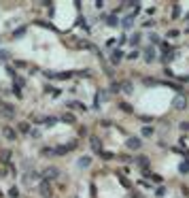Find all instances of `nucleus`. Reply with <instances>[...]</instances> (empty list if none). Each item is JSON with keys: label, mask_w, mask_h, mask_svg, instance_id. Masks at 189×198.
Masks as SVG:
<instances>
[{"label": "nucleus", "mask_w": 189, "mask_h": 198, "mask_svg": "<svg viewBox=\"0 0 189 198\" xmlns=\"http://www.w3.org/2000/svg\"><path fill=\"white\" fill-rule=\"evenodd\" d=\"M0 113H2V117H7V119H13L15 117V109L11 105H7L4 100H0Z\"/></svg>", "instance_id": "nucleus-1"}, {"label": "nucleus", "mask_w": 189, "mask_h": 198, "mask_svg": "<svg viewBox=\"0 0 189 198\" xmlns=\"http://www.w3.org/2000/svg\"><path fill=\"white\" fill-rule=\"evenodd\" d=\"M125 147H128V149H132V151H134V149H140V147H142V141L130 136V139L125 141Z\"/></svg>", "instance_id": "nucleus-2"}, {"label": "nucleus", "mask_w": 189, "mask_h": 198, "mask_svg": "<svg viewBox=\"0 0 189 198\" xmlns=\"http://www.w3.org/2000/svg\"><path fill=\"white\" fill-rule=\"evenodd\" d=\"M155 58H157V49H155L153 45H149L144 49V60H147V62H153Z\"/></svg>", "instance_id": "nucleus-3"}, {"label": "nucleus", "mask_w": 189, "mask_h": 198, "mask_svg": "<svg viewBox=\"0 0 189 198\" xmlns=\"http://www.w3.org/2000/svg\"><path fill=\"white\" fill-rule=\"evenodd\" d=\"M89 143H92V149H94V153H98V156H100V153H102V143H100V139H98V136H92V139H89Z\"/></svg>", "instance_id": "nucleus-4"}, {"label": "nucleus", "mask_w": 189, "mask_h": 198, "mask_svg": "<svg viewBox=\"0 0 189 198\" xmlns=\"http://www.w3.org/2000/svg\"><path fill=\"white\" fill-rule=\"evenodd\" d=\"M172 106H174V109H178V111H183V109L187 106V100H185L183 96H177V98H174V102H172Z\"/></svg>", "instance_id": "nucleus-5"}, {"label": "nucleus", "mask_w": 189, "mask_h": 198, "mask_svg": "<svg viewBox=\"0 0 189 198\" xmlns=\"http://www.w3.org/2000/svg\"><path fill=\"white\" fill-rule=\"evenodd\" d=\"M2 132H4V136H7L9 141H15V139H17V130L9 128V126H4V128H2Z\"/></svg>", "instance_id": "nucleus-6"}, {"label": "nucleus", "mask_w": 189, "mask_h": 198, "mask_svg": "<svg viewBox=\"0 0 189 198\" xmlns=\"http://www.w3.org/2000/svg\"><path fill=\"white\" fill-rule=\"evenodd\" d=\"M123 58V51L121 49H113V53H111V62L113 64H119V60Z\"/></svg>", "instance_id": "nucleus-7"}, {"label": "nucleus", "mask_w": 189, "mask_h": 198, "mask_svg": "<svg viewBox=\"0 0 189 198\" xmlns=\"http://www.w3.org/2000/svg\"><path fill=\"white\" fill-rule=\"evenodd\" d=\"M89 164H92V158H89V156H83V158H79L77 166H79V168H89Z\"/></svg>", "instance_id": "nucleus-8"}, {"label": "nucleus", "mask_w": 189, "mask_h": 198, "mask_svg": "<svg viewBox=\"0 0 189 198\" xmlns=\"http://www.w3.org/2000/svg\"><path fill=\"white\" fill-rule=\"evenodd\" d=\"M58 175H59V171H58V168H55V166H49L47 171H45V177H47L49 181H51V179H55V177H58Z\"/></svg>", "instance_id": "nucleus-9"}, {"label": "nucleus", "mask_w": 189, "mask_h": 198, "mask_svg": "<svg viewBox=\"0 0 189 198\" xmlns=\"http://www.w3.org/2000/svg\"><path fill=\"white\" fill-rule=\"evenodd\" d=\"M134 19H136V15H134V13H130V15L123 19V28H132V26H134Z\"/></svg>", "instance_id": "nucleus-10"}, {"label": "nucleus", "mask_w": 189, "mask_h": 198, "mask_svg": "<svg viewBox=\"0 0 189 198\" xmlns=\"http://www.w3.org/2000/svg\"><path fill=\"white\" fill-rule=\"evenodd\" d=\"M59 119H62V121H66V124H74V115H72V113H64Z\"/></svg>", "instance_id": "nucleus-11"}, {"label": "nucleus", "mask_w": 189, "mask_h": 198, "mask_svg": "<svg viewBox=\"0 0 189 198\" xmlns=\"http://www.w3.org/2000/svg\"><path fill=\"white\" fill-rule=\"evenodd\" d=\"M26 34V28L21 26V28H17V30H13V38H21V36Z\"/></svg>", "instance_id": "nucleus-12"}, {"label": "nucleus", "mask_w": 189, "mask_h": 198, "mask_svg": "<svg viewBox=\"0 0 189 198\" xmlns=\"http://www.w3.org/2000/svg\"><path fill=\"white\" fill-rule=\"evenodd\" d=\"M140 38H142V34H140V32H136V34L130 36V43H132V45H138V43H140Z\"/></svg>", "instance_id": "nucleus-13"}, {"label": "nucleus", "mask_w": 189, "mask_h": 198, "mask_svg": "<svg viewBox=\"0 0 189 198\" xmlns=\"http://www.w3.org/2000/svg\"><path fill=\"white\" fill-rule=\"evenodd\" d=\"M153 134H155L153 128H149V126H147V128H142V136H147V139H149V136H153Z\"/></svg>", "instance_id": "nucleus-14"}, {"label": "nucleus", "mask_w": 189, "mask_h": 198, "mask_svg": "<svg viewBox=\"0 0 189 198\" xmlns=\"http://www.w3.org/2000/svg\"><path fill=\"white\" fill-rule=\"evenodd\" d=\"M121 90L125 94H132V83L130 81H123V85H121Z\"/></svg>", "instance_id": "nucleus-15"}, {"label": "nucleus", "mask_w": 189, "mask_h": 198, "mask_svg": "<svg viewBox=\"0 0 189 198\" xmlns=\"http://www.w3.org/2000/svg\"><path fill=\"white\" fill-rule=\"evenodd\" d=\"M9 158H11V151H9V149H2V151H0V160H4V162H7Z\"/></svg>", "instance_id": "nucleus-16"}, {"label": "nucleus", "mask_w": 189, "mask_h": 198, "mask_svg": "<svg viewBox=\"0 0 189 198\" xmlns=\"http://www.w3.org/2000/svg\"><path fill=\"white\" fill-rule=\"evenodd\" d=\"M106 23L108 26H119V17H113L111 15V17H106Z\"/></svg>", "instance_id": "nucleus-17"}, {"label": "nucleus", "mask_w": 189, "mask_h": 198, "mask_svg": "<svg viewBox=\"0 0 189 198\" xmlns=\"http://www.w3.org/2000/svg\"><path fill=\"white\" fill-rule=\"evenodd\" d=\"M178 171H181V173H189V160L181 164V166H178Z\"/></svg>", "instance_id": "nucleus-18"}, {"label": "nucleus", "mask_w": 189, "mask_h": 198, "mask_svg": "<svg viewBox=\"0 0 189 198\" xmlns=\"http://www.w3.org/2000/svg\"><path fill=\"white\" fill-rule=\"evenodd\" d=\"M9 58H11V53L7 49H0V60H9Z\"/></svg>", "instance_id": "nucleus-19"}, {"label": "nucleus", "mask_w": 189, "mask_h": 198, "mask_svg": "<svg viewBox=\"0 0 189 198\" xmlns=\"http://www.w3.org/2000/svg\"><path fill=\"white\" fill-rule=\"evenodd\" d=\"M178 36H181L178 30H170V32H168V38H178Z\"/></svg>", "instance_id": "nucleus-20"}, {"label": "nucleus", "mask_w": 189, "mask_h": 198, "mask_svg": "<svg viewBox=\"0 0 189 198\" xmlns=\"http://www.w3.org/2000/svg\"><path fill=\"white\" fill-rule=\"evenodd\" d=\"M136 164H140V166H147V158H142V156H138L136 160H134Z\"/></svg>", "instance_id": "nucleus-21"}, {"label": "nucleus", "mask_w": 189, "mask_h": 198, "mask_svg": "<svg viewBox=\"0 0 189 198\" xmlns=\"http://www.w3.org/2000/svg\"><path fill=\"white\" fill-rule=\"evenodd\" d=\"M149 41H151V43H153V47L157 45V43H159V38H157V34H153V32H151V34H149Z\"/></svg>", "instance_id": "nucleus-22"}, {"label": "nucleus", "mask_w": 189, "mask_h": 198, "mask_svg": "<svg viewBox=\"0 0 189 198\" xmlns=\"http://www.w3.org/2000/svg\"><path fill=\"white\" fill-rule=\"evenodd\" d=\"M19 130H21V132H28V134H30V132H32V130L28 128V124H19Z\"/></svg>", "instance_id": "nucleus-23"}, {"label": "nucleus", "mask_w": 189, "mask_h": 198, "mask_svg": "<svg viewBox=\"0 0 189 198\" xmlns=\"http://www.w3.org/2000/svg\"><path fill=\"white\" fill-rule=\"evenodd\" d=\"M181 130L183 132H189V121H181Z\"/></svg>", "instance_id": "nucleus-24"}, {"label": "nucleus", "mask_w": 189, "mask_h": 198, "mask_svg": "<svg viewBox=\"0 0 189 198\" xmlns=\"http://www.w3.org/2000/svg\"><path fill=\"white\" fill-rule=\"evenodd\" d=\"M178 13H181V7L177 4V7H174V11H172V19H177V17H178Z\"/></svg>", "instance_id": "nucleus-25"}, {"label": "nucleus", "mask_w": 189, "mask_h": 198, "mask_svg": "<svg viewBox=\"0 0 189 198\" xmlns=\"http://www.w3.org/2000/svg\"><path fill=\"white\" fill-rule=\"evenodd\" d=\"M40 153H43V156H51V153H55V151H53L51 147H45V149H43V151H40Z\"/></svg>", "instance_id": "nucleus-26"}, {"label": "nucleus", "mask_w": 189, "mask_h": 198, "mask_svg": "<svg viewBox=\"0 0 189 198\" xmlns=\"http://www.w3.org/2000/svg\"><path fill=\"white\" fill-rule=\"evenodd\" d=\"M100 158H104V160H113V153H106V151H102V153H100Z\"/></svg>", "instance_id": "nucleus-27"}, {"label": "nucleus", "mask_w": 189, "mask_h": 198, "mask_svg": "<svg viewBox=\"0 0 189 198\" xmlns=\"http://www.w3.org/2000/svg\"><path fill=\"white\" fill-rule=\"evenodd\" d=\"M162 51H166V53H170V51H172V47L168 45V43H164V45H162Z\"/></svg>", "instance_id": "nucleus-28"}, {"label": "nucleus", "mask_w": 189, "mask_h": 198, "mask_svg": "<svg viewBox=\"0 0 189 198\" xmlns=\"http://www.w3.org/2000/svg\"><path fill=\"white\" fill-rule=\"evenodd\" d=\"M30 136H32V139H40V132H38V130H32Z\"/></svg>", "instance_id": "nucleus-29"}, {"label": "nucleus", "mask_w": 189, "mask_h": 198, "mask_svg": "<svg viewBox=\"0 0 189 198\" xmlns=\"http://www.w3.org/2000/svg\"><path fill=\"white\" fill-rule=\"evenodd\" d=\"M9 194H11L13 198H17V196H19V192H17V187H11V192H9Z\"/></svg>", "instance_id": "nucleus-30"}, {"label": "nucleus", "mask_w": 189, "mask_h": 198, "mask_svg": "<svg viewBox=\"0 0 189 198\" xmlns=\"http://www.w3.org/2000/svg\"><path fill=\"white\" fill-rule=\"evenodd\" d=\"M153 26H155L153 19H147V22H144V28H153Z\"/></svg>", "instance_id": "nucleus-31"}, {"label": "nucleus", "mask_w": 189, "mask_h": 198, "mask_svg": "<svg viewBox=\"0 0 189 198\" xmlns=\"http://www.w3.org/2000/svg\"><path fill=\"white\" fill-rule=\"evenodd\" d=\"M138 56H140L138 51H132V53H130V56H128V58H130V60H136V58H138Z\"/></svg>", "instance_id": "nucleus-32"}, {"label": "nucleus", "mask_w": 189, "mask_h": 198, "mask_svg": "<svg viewBox=\"0 0 189 198\" xmlns=\"http://www.w3.org/2000/svg\"><path fill=\"white\" fill-rule=\"evenodd\" d=\"M185 22H189V13H187V15H185Z\"/></svg>", "instance_id": "nucleus-33"}, {"label": "nucleus", "mask_w": 189, "mask_h": 198, "mask_svg": "<svg viewBox=\"0 0 189 198\" xmlns=\"http://www.w3.org/2000/svg\"><path fill=\"white\" fill-rule=\"evenodd\" d=\"M187 34H189V30H187Z\"/></svg>", "instance_id": "nucleus-34"}]
</instances>
